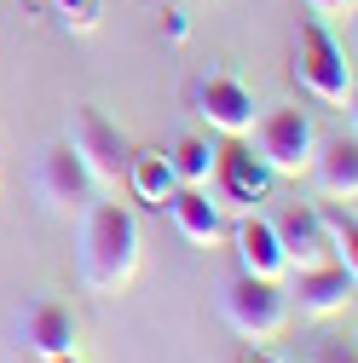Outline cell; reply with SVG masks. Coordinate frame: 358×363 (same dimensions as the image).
<instances>
[{"instance_id":"cell-1","label":"cell","mask_w":358,"mask_h":363,"mask_svg":"<svg viewBox=\"0 0 358 363\" xmlns=\"http://www.w3.org/2000/svg\"><path fill=\"white\" fill-rule=\"evenodd\" d=\"M81 265L93 289H121L139 271V219L121 202H93L81 225Z\"/></svg>"},{"instance_id":"cell-2","label":"cell","mask_w":358,"mask_h":363,"mask_svg":"<svg viewBox=\"0 0 358 363\" xmlns=\"http://www.w3.org/2000/svg\"><path fill=\"white\" fill-rule=\"evenodd\" d=\"M254 156L272 167L278 179L283 173H312V156H318V127H312V116L306 110H295V104H283V110H266V116H254Z\"/></svg>"},{"instance_id":"cell-3","label":"cell","mask_w":358,"mask_h":363,"mask_svg":"<svg viewBox=\"0 0 358 363\" xmlns=\"http://www.w3.org/2000/svg\"><path fill=\"white\" fill-rule=\"evenodd\" d=\"M226 323H232L243 340H254V346L278 340V335H283V323H289L283 283H272V277H249V271H237V277L226 283Z\"/></svg>"},{"instance_id":"cell-4","label":"cell","mask_w":358,"mask_h":363,"mask_svg":"<svg viewBox=\"0 0 358 363\" xmlns=\"http://www.w3.org/2000/svg\"><path fill=\"white\" fill-rule=\"evenodd\" d=\"M295 75L312 99H324V104H352V64L347 52L335 47V40L324 35V23H300V58H295Z\"/></svg>"},{"instance_id":"cell-5","label":"cell","mask_w":358,"mask_h":363,"mask_svg":"<svg viewBox=\"0 0 358 363\" xmlns=\"http://www.w3.org/2000/svg\"><path fill=\"white\" fill-rule=\"evenodd\" d=\"M208 179H214V196H219V208H243V213H254L266 196H272V185H278V173L266 167L243 139H232L226 150H214V167H208Z\"/></svg>"},{"instance_id":"cell-6","label":"cell","mask_w":358,"mask_h":363,"mask_svg":"<svg viewBox=\"0 0 358 363\" xmlns=\"http://www.w3.org/2000/svg\"><path fill=\"white\" fill-rule=\"evenodd\" d=\"M283 277H289L283 300H289V311H300V317H335V311H347L352 294H358V277L341 271L335 259H324V265H295V271H283Z\"/></svg>"},{"instance_id":"cell-7","label":"cell","mask_w":358,"mask_h":363,"mask_svg":"<svg viewBox=\"0 0 358 363\" xmlns=\"http://www.w3.org/2000/svg\"><path fill=\"white\" fill-rule=\"evenodd\" d=\"M75 156L87 162V173H93V185H121L127 179V139H121V127L116 121H104L99 110H81L75 116Z\"/></svg>"},{"instance_id":"cell-8","label":"cell","mask_w":358,"mask_h":363,"mask_svg":"<svg viewBox=\"0 0 358 363\" xmlns=\"http://www.w3.org/2000/svg\"><path fill=\"white\" fill-rule=\"evenodd\" d=\"M197 116H202L214 133H226V139H249V127H254L260 104H254V93H249L243 81H232V75H208V81L197 86Z\"/></svg>"},{"instance_id":"cell-9","label":"cell","mask_w":358,"mask_h":363,"mask_svg":"<svg viewBox=\"0 0 358 363\" xmlns=\"http://www.w3.org/2000/svg\"><path fill=\"white\" fill-rule=\"evenodd\" d=\"M272 237H278L289 271L330 259V242H324V225H318V208H312V202H283V208L272 213Z\"/></svg>"},{"instance_id":"cell-10","label":"cell","mask_w":358,"mask_h":363,"mask_svg":"<svg viewBox=\"0 0 358 363\" xmlns=\"http://www.w3.org/2000/svg\"><path fill=\"white\" fill-rule=\"evenodd\" d=\"M40 191H47L53 208H87V202H93L99 185H93V173H87V162L75 156L70 139L47 145V156H40Z\"/></svg>"},{"instance_id":"cell-11","label":"cell","mask_w":358,"mask_h":363,"mask_svg":"<svg viewBox=\"0 0 358 363\" xmlns=\"http://www.w3.org/2000/svg\"><path fill=\"white\" fill-rule=\"evenodd\" d=\"M168 213H173V225H179V237L197 242V248H214L219 237H226V208H219L202 185H179V191L168 196Z\"/></svg>"},{"instance_id":"cell-12","label":"cell","mask_w":358,"mask_h":363,"mask_svg":"<svg viewBox=\"0 0 358 363\" xmlns=\"http://www.w3.org/2000/svg\"><path fill=\"white\" fill-rule=\"evenodd\" d=\"M232 242H237V259H243L249 277H272V283H283V271H289V265H283V248H278V237H272V219H266L260 208L237 219Z\"/></svg>"},{"instance_id":"cell-13","label":"cell","mask_w":358,"mask_h":363,"mask_svg":"<svg viewBox=\"0 0 358 363\" xmlns=\"http://www.w3.org/2000/svg\"><path fill=\"white\" fill-rule=\"evenodd\" d=\"M312 179H318V191L330 202H352L358 196V145L352 139L318 145V156H312Z\"/></svg>"},{"instance_id":"cell-14","label":"cell","mask_w":358,"mask_h":363,"mask_svg":"<svg viewBox=\"0 0 358 363\" xmlns=\"http://www.w3.org/2000/svg\"><path fill=\"white\" fill-rule=\"evenodd\" d=\"M23 346H29L35 357L75 352V317H70V306H35L29 323H23Z\"/></svg>"},{"instance_id":"cell-15","label":"cell","mask_w":358,"mask_h":363,"mask_svg":"<svg viewBox=\"0 0 358 363\" xmlns=\"http://www.w3.org/2000/svg\"><path fill=\"white\" fill-rule=\"evenodd\" d=\"M312 208H318V225H324L330 259L358 277V219H352V202H312Z\"/></svg>"},{"instance_id":"cell-16","label":"cell","mask_w":358,"mask_h":363,"mask_svg":"<svg viewBox=\"0 0 358 363\" xmlns=\"http://www.w3.org/2000/svg\"><path fill=\"white\" fill-rule=\"evenodd\" d=\"M127 179H133V191H139V202L151 208H168V196L179 191V173L162 150H139V156H127Z\"/></svg>"},{"instance_id":"cell-17","label":"cell","mask_w":358,"mask_h":363,"mask_svg":"<svg viewBox=\"0 0 358 363\" xmlns=\"http://www.w3.org/2000/svg\"><path fill=\"white\" fill-rule=\"evenodd\" d=\"M173 173H179V185H208V167H214V145L208 139H179L168 150Z\"/></svg>"},{"instance_id":"cell-18","label":"cell","mask_w":358,"mask_h":363,"mask_svg":"<svg viewBox=\"0 0 358 363\" xmlns=\"http://www.w3.org/2000/svg\"><path fill=\"white\" fill-rule=\"evenodd\" d=\"M312 6V18H341V12H352L358 0H306Z\"/></svg>"},{"instance_id":"cell-19","label":"cell","mask_w":358,"mask_h":363,"mask_svg":"<svg viewBox=\"0 0 358 363\" xmlns=\"http://www.w3.org/2000/svg\"><path fill=\"white\" fill-rule=\"evenodd\" d=\"M58 12H70V18L87 29V23H93V0H58Z\"/></svg>"},{"instance_id":"cell-20","label":"cell","mask_w":358,"mask_h":363,"mask_svg":"<svg viewBox=\"0 0 358 363\" xmlns=\"http://www.w3.org/2000/svg\"><path fill=\"white\" fill-rule=\"evenodd\" d=\"M162 18H168V35L173 40H185V12H162Z\"/></svg>"},{"instance_id":"cell-21","label":"cell","mask_w":358,"mask_h":363,"mask_svg":"<svg viewBox=\"0 0 358 363\" xmlns=\"http://www.w3.org/2000/svg\"><path fill=\"white\" fill-rule=\"evenodd\" d=\"M47 363H81V357H75V352H58V357H47Z\"/></svg>"},{"instance_id":"cell-22","label":"cell","mask_w":358,"mask_h":363,"mask_svg":"<svg viewBox=\"0 0 358 363\" xmlns=\"http://www.w3.org/2000/svg\"><path fill=\"white\" fill-rule=\"evenodd\" d=\"M249 363H278V357H266V352H260V346H254V357H249Z\"/></svg>"},{"instance_id":"cell-23","label":"cell","mask_w":358,"mask_h":363,"mask_svg":"<svg viewBox=\"0 0 358 363\" xmlns=\"http://www.w3.org/2000/svg\"><path fill=\"white\" fill-rule=\"evenodd\" d=\"M335 363H352V357H335Z\"/></svg>"}]
</instances>
